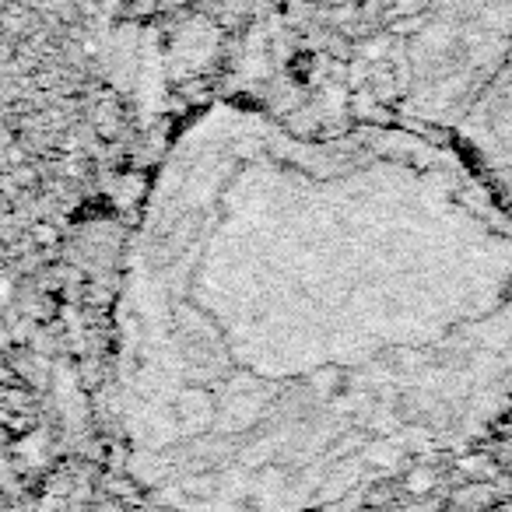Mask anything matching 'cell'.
<instances>
[{
  "mask_svg": "<svg viewBox=\"0 0 512 512\" xmlns=\"http://www.w3.org/2000/svg\"><path fill=\"white\" fill-rule=\"evenodd\" d=\"M512 404V200L411 134L218 106L134 239L120 411L179 512H313Z\"/></svg>",
  "mask_w": 512,
  "mask_h": 512,
  "instance_id": "obj_1",
  "label": "cell"
}]
</instances>
